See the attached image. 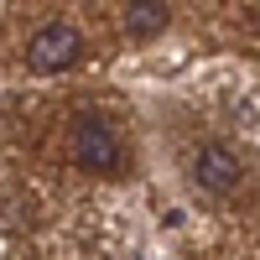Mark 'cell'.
Listing matches in <instances>:
<instances>
[{
  "mask_svg": "<svg viewBox=\"0 0 260 260\" xmlns=\"http://www.w3.org/2000/svg\"><path fill=\"white\" fill-rule=\"evenodd\" d=\"M73 161H78L83 172H99V177L120 172L125 146H120V136H115V125H110V120H94V115L73 120Z\"/></svg>",
  "mask_w": 260,
  "mask_h": 260,
  "instance_id": "obj_1",
  "label": "cell"
},
{
  "mask_svg": "<svg viewBox=\"0 0 260 260\" xmlns=\"http://www.w3.org/2000/svg\"><path fill=\"white\" fill-rule=\"evenodd\" d=\"M78 57H83V37L68 21H52V26L31 31V42H26V68L31 73H62V68H73Z\"/></svg>",
  "mask_w": 260,
  "mask_h": 260,
  "instance_id": "obj_2",
  "label": "cell"
},
{
  "mask_svg": "<svg viewBox=\"0 0 260 260\" xmlns=\"http://www.w3.org/2000/svg\"><path fill=\"white\" fill-rule=\"evenodd\" d=\"M192 182H198L208 198H229V192L245 182V161L234 156L224 141H208L198 156H192Z\"/></svg>",
  "mask_w": 260,
  "mask_h": 260,
  "instance_id": "obj_3",
  "label": "cell"
},
{
  "mask_svg": "<svg viewBox=\"0 0 260 260\" xmlns=\"http://www.w3.org/2000/svg\"><path fill=\"white\" fill-rule=\"evenodd\" d=\"M125 31L136 42L161 37L167 31V6H161V0H130V6H125Z\"/></svg>",
  "mask_w": 260,
  "mask_h": 260,
  "instance_id": "obj_4",
  "label": "cell"
}]
</instances>
